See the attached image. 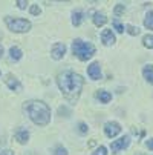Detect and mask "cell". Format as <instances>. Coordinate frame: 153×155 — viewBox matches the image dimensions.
Returning <instances> with one entry per match:
<instances>
[{"mask_svg":"<svg viewBox=\"0 0 153 155\" xmlns=\"http://www.w3.org/2000/svg\"><path fill=\"white\" fill-rule=\"evenodd\" d=\"M106 21H107V18H106V15H104L103 12H97V14L94 15V23H95V26H104Z\"/></svg>","mask_w":153,"mask_h":155,"instance_id":"cell-13","label":"cell"},{"mask_svg":"<svg viewBox=\"0 0 153 155\" xmlns=\"http://www.w3.org/2000/svg\"><path fill=\"white\" fill-rule=\"evenodd\" d=\"M64 52H66V46H64V43H55L51 49V57L54 60H61L64 57Z\"/></svg>","mask_w":153,"mask_h":155,"instance_id":"cell-6","label":"cell"},{"mask_svg":"<svg viewBox=\"0 0 153 155\" xmlns=\"http://www.w3.org/2000/svg\"><path fill=\"white\" fill-rule=\"evenodd\" d=\"M144 26H145L147 29H151V31H153V11H151V12H148V14L145 15Z\"/></svg>","mask_w":153,"mask_h":155,"instance_id":"cell-17","label":"cell"},{"mask_svg":"<svg viewBox=\"0 0 153 155\" xmlns=\"http://www.w3.org/2000/svg\"><path fill=\"white\" fill-rule=\"evenodd\" d=\"M9 55H11V58H12V60H20L23 54H21L20 48H17V46H12V48L9 49Z\"/></svg>","mask_w":153,"mask_h":155,"instance_id":"cell-15","label":"cell"},{"mask_svg":"<svg viewBox=\"0 0 153 155\" xmlns=\"http://www.w3.org/2000/svg\"><path fill=\"white\" fill-rule=\"evenodd\" d=\"M52 155H68V150L64 149L63 146H57L55 149H54V153Z\"/></svg>","mask_w":153,"mask_h":155,"instance_id":"cell-21","label":"cell"},{"mask_svg":"<svg viewBox=\"0 0 153 155\" xmlns=\"http://www.w3.org/2000/svg\"><path fill=\"white\" fill-rule=\"evenodd\" d=\"M92 155H107V149L104 146H100L98 149H95V152Z\"/></svg>","mask_w":153,"mask_h":155,"instance_id":"cell-22","label":"cell"},{"mask_svg":"<svg viewBox=\"0 0 153 155\" xmlns=\"http://www.w3.org/2000/svg\"><path fill=\"white\" fill-rule=\"evenodd\" d=\"M113 26H115V29H116L118 32H124V26L120 23V20H118V18L113 20Z\"/></svg>","mask_w":153,"mask_h":155,"instance_id":"cell-23","label":"cell"},{"mask_svg":"<svg viewBox=\"0 0 153 155\" xmlns=\"http://www.w3.org/2000/svg\"><path fill=\"white\" fill-rule=\"evenodd\" d=\"M26 5H28V2H25V0H17V6H18L20 9H25Z\"/></svg>","mask_w":153,"mask_h":155,"instance_id":"cell-26","label":"cell"},{"mask_svg":"<svg viewBox=\"0 0 153 155\" xmlns=\"http://www.w3.org/2000/svg\"><path fill=\"white\" fill-rule=\"evenodd\" d=\"M120 132H121V126H120V123H116V121H109V123L104 124V134H106L109 138L116 137Z\"/></svg>","mask_w":153,"mask_h":155,"instance_id":"cell-5","label":"cell"},{"mask_svg":"<svg viewBox=\"0 0 153 155\" xmlns=\"http://www.w3.org/2000/svg\"><path fill=\"white\" fill-rule=\"evenodd\" d=\"M142 75H144V78H145L150 84H153V64H145V66H144Z\"/></svg>","mask_w":153,"mask_h":155,"instance_id":"cell-12","label":"cell"},{"mask_svg":"<svg viewBox=\"0 0 153 155\" xmlns=\"http://www.w3.org/2000/svg\"><path fill=\"white\" fill-rule=\"evenodd\" d=\"M8 28L12 32H28L31 29V21L25 20V18H12V17H6L5 18Z\"/></svg>","mask_w":153,"mask_h":155,"instance_id":"cell-4","label":"cell"},{"mask_svg":"<svg viewBox=\"0 0 153 155\" xmlns=\"http://www.w3.org/2000/svg\"><path fill=\"white\" fill-rule=\"evenodd\" d=\"M81 20H83V12H80V11L74 12V15H72V23H74L75 26H78V25L81 23Z\"/></svg>","mask_w":153,"mask_h":155,"instance_id":"cell-18","label":"cell"},{"mask_svg":"<svg viewBox=\"0 0 153 155\" xmlns=\"http://www.w3.org/2000/svg\"><path fill=\"white\" fill-rule=\"evenodd\" d=\"M87 74L92 80H98L101 77V68H100V63L98 61H94L89 68H87Z\"/></svg>","mask_w":153,"mask_h":155,"instance_id":"cell-9","label":"cell"},{"mask_svg":"<svg viewBox=\"0 0 153 155\" xmlns=\"http://www.w3.org/2000/svg\"><path fill=\"white\" fill-rule=\"evenodd\" d=\"M129 144H130V137H129V135H124V137H121L120 140H115V141L110 144V149H112V152H118V150L127 147Z\"/></svg>","mask_w":153,"mask_h":155,"instance_id":"cell-7","label":"cell"},{"mask_svg":"<svg viewBox=\"0 0 153 155\" xmlns=\"http://www.w3.org/2000/svg\"><path fill=\"white\" fill-rule=\"evenodd\" d=\"M72 51H74V54H75L80 60L86 61V60H89V58L95 54V46L92 45V43H86V41L77 38V40H74V43H72Z\"/></svg>","mask_w":153,"mask_h":155,"instance_id":"cell-3","label":"cell"},{"mask_svg":"<svg viewBox=\"0 0 153 155\" xmlns=\"http://www.w3.org/2000/svg\"><path fill=\"white\" fill-rule=\"evenodd\" d=\"M15 140H17L20 144L28 143V140H29V132L25 130V129H18V130L15 132Z\"/></svg>","mask_w":153,"mask_h":155,"instance_id":"cell-11","label":"cell"},{"mask_svg":"<svg viewBox=\"0 0 153 155\" xmlns=\"http://www.w3.org/2000/svg\"><path fill=\"white\" fill-rule=\"evenodd\" d=\"M101 41L104 43L106 46L113 45V43H115V35H113V32H112L110 29H104L103 34H101Z\"/></svg>","mask_w":153,"mask_h":155,"instance_id":"cell-10","label":"cell"},{"mask_svg":"<svg viewBox=\"0 0 153 155\" xmlns=\"http://www.w3.org/2000/svg\"><path fill=\"white\" fill-rule=\"evenodd\" d=\"M2 54H3V46H0V57H2Z\"/></svg>","mask_w":153,"mask_h":155,"instance_id":"cell-29","label":"cell"},{"mask_svg":"<svg viewBox=\"0 0 153 155\" xmlns=\"http://www.w3.org/2000/svg\"><path fill=\"white\" fill-rule=\"evenodd\" d=\"M5 83L8 84V87L9 89H12V91H21V84H20V81L12 75V74H8L6 77H5Z\"/></svg>","mask_w":153,"mask_h":155,"instance_id":"cell-8","label":"cell"},{"mask_svg":"<svg viewBox=\"0 0 153 155\" xmlns=\"http://www.w3.org/2000/svg\"><path fill=\"white\" fill-rule=\"evenodd\" d=\"M147 147H148V149H153V138L147 141Z\"/></svg>","mask_w":153,"mask_h":155,"instance_id":"cell-28","label":"cell"},{"mask_svg":"<svg viewBox=\"0 0 153 155\" xmlns=\"http://www.w3.org/2000/svg\"><path fill=\"white\" fill-rule=\"evenodd\" d=\"M57 83H58V87H60L61 94L64 95V98L75 101L80 97L81 87L84 84V78L80 74H75L72 71H64L58 75Z\"/></svg>","mask_w":153,"mask_h":155,"instance_id":"cell-1","label":"cell"},{"mask_svg":"<svg viewBox=\"0 0 153 155\" xmlns=\"http://www.w3.org/2000/svg\"><path fill=\"white\" fill-rule=\"evenodd\" d=\"M78 130L81 132V134H86V132L89 130V127H87L86 123H80V124H78Z\"/></svg>","mask_w":153,"mask_h":155,"instance_id":"cell-25","label":"cell"},{"mask_svg":"<svg viewBox=\"0 0 153 155\" xmlns=\"http://www.w3.org/2000/svg\"><path fill=\"white\" fill-rule=\"evenodd\" d=\"M0 75H2V72H0Z\"/></svg>","mask_w":153,"mask_h":155,"instance_id":"cell-30","label":"cell"},{"mask_svg":"<svg viewBox=\"0 0 153 155\" xmlns=\"http://www.w3.org/2000/svg\"><path fill=\"white\" fill-rule=\"evenodd\" d=\"M0 155H14V152H12L11 149H5V150L0 152Z\"/></svg>","mask_w":153,"mask_h":155,"instance_id":"cell-27","label":"cell"},{"mask_svg":"<svg viewBox=\"0 0 153 155\" xmlns=\"http://www.w3.org/2000/svg\"><path fill=\"white\" fill-rule=\"evenodd\" d=\"M142 45H144L145 48H148V49H153V35H151V34L144 35V38H142Z\"/></svg>","mask_w":153,"mask_h":155,"instance_id":"cell-16","label":"cell"},{"mask_svg":"<svg viewBox=\"0 0 153 155\" xmlns=\"http://www.w3.org/2000/svg\"><path fill=\"white\" fill-rule=\"evenodd\" d=\"M29 11H31V14H32V15H38V14L41 12V9L38 8V5H32V6L29 8Z\"/></svg>","mask_w":153,"mask_h":155,"instance_id":"cell-24","label":"cell"},{"mask_svg":"<svg viewBox=\"0 0 153 155\" xmlns=\"http://www.w3.org/2000/svg\"><path fill=\"white\" fill-rule=\"evenodd\" d=\"M124 11H126V6H124L123 3H118V5L115 6V9H113L115 15H121V14H124Z\"/></svg>","mask_w":153,"mask_h":155,"instance_id":"cell-20","label":"cell"},{"mask_svg":"<svg viewBox=\"0 0 153 155\" xmlns=\"http://www.w3.org/2000/svg\"><path fill=\"white\" fill-rule=\"evenodd\" d=\"M97 97L100 98L101 103H109V101L112 100V95L109 94L107 91H98V92H97Z\"/></svg>","mask_w":153,"mask_h":155,"instance_id":"cell-14","label":"cell"},{"mask_svg":"<svg viewBox=\"0 0 153 155\" xmlns=\"http://www.w3.org/2000/svg\"><path fill=\"white\" fill-rule=\"evenodd\" d=\"M126 31H127L130 35H138V34H139V28H138V26H133V25H127V26H126Z\"/></svg>","mask_w":153,"mask_h":155,"instance_id":"cell-19","label":"cell"},{"mask_svg":"<svg viewBox=\"0 0 153 155\" xmlns=\"http://www.w3.org/2000/svg\"><path fill=\"white\" fill-rule=\"evenodd\" d=\"M25 109H26L29 118L38 126H46L51 120V109L43 101L31 100L25 104Z\"/></svg>","mask_w":153,"mask_h":155,"instance_id":"cell-2","label":"cell"}]
</instances>
